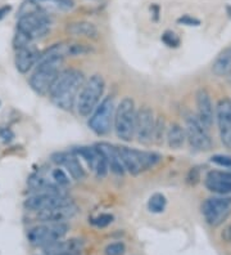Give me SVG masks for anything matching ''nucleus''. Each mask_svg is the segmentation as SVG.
Wrapping results in <instances>:
<instances>
[{"label": "nucleus", "mask_w": 231, "mask_h": 255, "mask_svg": "<svg viewBox=\"0 0 231 255\" xmlns=\"http://www.w3.org/2000/svg\"><path fill=\"white\" fill-rule=\"evenodd\" d=\"M67 231L68 226L66 223H45L31 228L27 232V240L31 245L44 248L63 239Z\"/></svg>", "instance_id": "obj_5"}, {"label": "nucleus", "mask_w": 231, "mask_h": 255, "mask_svg": "<svg viewBox=\"0 0 231 255\" xmlns=\"http://www.w3.org/2000/svg\"><path fill=\"white\" fill-rule=\"evenodd\" d=\"M197 110H198V119L199 122L204 125L206 129L212 127L213 124V105L211 101L210 93L207 89L200 88L197 92Z\"/></svg>", "instance_id": "obj_16"}, {"label": "nucleus", "mask_w": 231, "mask_h": 255, "mask_svg": "<svg viewBox=\"0 0 231 255\" xmlns=\"http://www.w3.org/2000/svg\"><path fill=\"white\" fill-rule=\"evenodd\" d=\"M186 138L191 146L199 151H210L212 148V140L207 133V129L199 122V119L193 115L186 116Z\"/></svg>", "instance_id": "obj_9"}, {"label": "nucleus", "mask_w": 231, "mask_h": 255, "mask_svg": "<svg viewBox=\"0 0 231 255\" xmlns=\"http://www.w3.org/2000/svg\"><path fill=\"white\" fill-rule=\"evenodd\" d=\"M114 101L112 97H105L94 110L89 119V128L98 135L109 133L114 120Z\"/></svg>", "instance_id": "obj_6"}, {"label": "nucleus", "mask_w": 231, "mask_h": 255, "mask_svg": "<svg viewBox=\"0 0 231 255\" xmlns=\"http://www.w3.org/2000/svg\"><path fill=\"white\" fill-rule=\"evenodd\" d=\"M222 239L225 240L226 243H231V223L222 231Z\"/></svg>", "instance_id": "obj_35"}, {"label": "nucleus", "mask_w": 231, "mask_h": 255, "mask_svg": "<svg viewBox=\"0 0 231 255\" xmlns=\"http://www.w3.org/2000/svg\"><path fill=\"white\" fill-rule=\"evenodd\" d=\"M50 21L49 16H46L45 13L37 10L35 13H31L27 16H23L18 19L17 30L27 35L31 40L41 37L50 30Z\"/></svg>", "instance_id": "obj_8"}, {"label": "nucleus", "mask_w": 231, "mask_h": 255, "mask_svg": "<svg viewBox=\"0 0 231 255\" xmlns=\"http://www.w3.org/2000/svg\"><path fill=\"white\" fill-rule=\"evenodd\" d=\"M0 135H1V138H3L4 140H10V139H12L13 134L10 133L9 130H6V129H3V130L0 131Z\"/></svg>", "instance_id": "obj_36"}, {"label": "nucleus", "mask_w": 231, "mask_h": 255, "mask_svg": "<svg viewBox=\"0 0 231 255\" xmlns=\"http://www.w3.org/2000/svg\"><path fill=\"white\" fill-rule=\"evenodd\" d=\"M162 41L166 44L167 47L171 48H176L179 47L180 44V39L179 36L172 31H166L163 35H162Z\"/></svg>", "instance_id": "obj_27"}, {"label": "nucleus", "mask_w": 231, "mask_h": 255, "mask_svg": "<svg viewBox=\"0 0 231 255\" xmlns=\"http://www.w3.org/2000/svg\"><path fill=\"white\" fill-rule=\"evenodd\" d=\"M76 153L86 161L89 168L95 173L96 177L104 178L107 175L109 166H108V162L105 160V156L98 148V146L78 147V148H76Z\"/></svg>", "instance_id": "obj_13"}, {"label": "nucleus", "mask_w": 231, "mask_h": 255, "mask_svg": "<svg viewBox=\"0 0 231 255\" xmlns=\"http://www.w3.org/2000/svg\"><path fill=\"white\" fill-rule=\"evenodd\" d=\"M125 245L122 243H113V244H109V245L105 248L104 253L105 255H123L125 254Z\"/></svg>", "instance_id": "obj_29"}, {"label": "nucleus", "mask_w": 231, "mask_h": 255, "mask_svg": "<svg viewBox=\"0 0 231 255\" xmlns=\"http://www.w3.org/2000/svg\"><path fill=\"white\" fill-rule=\"evenodd\" d=\"M185 138H186V131L179 124H171L167 131V142L169 148H181L185 143Z\"/></svg>", "instance_id": "obj_22"}, {"label": "nucleus", "mask_w": 231, "mask_h": 255, "mask_svg": "<svg viewBox=\"0 0 231 255\" xmlns=\"http://www.w3.org/2000/svg\"><path fill=\"white\" fill-rule=\"evenodd\" d=\"M206 187L211 192L219 193V195H228V193H231V181L206 178Z\"/></svg>", "instance_id": "obj_23"}, {"label": "nucleus", "mask_w": 231, "mask_h": 255, "mask_svg": "<svg viewBox=\"0 0 231 255\" xmlns=\"http://www.w3.org/2000/svg\"><path fill=\"white\" fill-rule=\"evenodd\" d=\"M177 23L180 25H185V26H199L200 25V21L198 18H194V17L191 16H182L177 19Z\"/></svg>", "instance_id": "obj_32"}, {"label": "nucleus", "mask_w": 231, "mask_h": 255, "mask_svg": "<svg viewBox=\"0 0 231 255\" xmlns=\"http://www.w3.org/2000/svg\"><path fill=\"white\" fill-rule=\"evenodd\" d=\"M68 202H72L68 200L65 195H57V193H36L34 196L28 197L25 201V208L32 212H44L49 209L57 208V206L65 205Z\"/></svg>", "instance_id": "obj_12"}, {"label": "nucleus", "mask_w": 231, "mask_h": 255, "mask_svg": "<svg viewBox=\"0 0 231 255\" xmlns=\"http://www.w3.org/2000/svg\"><path fill=\"white\" fill-rule=\"evenodd\" d=\"M54 1L57 3V5L63 8V9H71L75 6L74 0H54Z\"/></svg>", "instance_id": "obj_34"}, {"label": "nucleus", "mask_w": 231, "mask_h": 255, "mask_svg": "<svg viewBox=\"0 0 231 255\" xmlns=\"http://www.w3.org/2000/svg\"><path fill=\"white\" fill-rule=\"evenodd\" d=\"M213 74L217 76H225L231 72V47L222 50L212 65Z\"/></svg>", "instance_id": "obj_21"}, {"label": "nucleus", "mask_w": 231, "mask_h": 255, "mask_svg": "<svg viewBox=\"0 0 231 255\" xmlns=\"http://www.w3.org/2000/svg\"><path fill=\"white\" fill-rule=\"evenodd\" d=\"M138 111L133 98H123L114 112V131L120 139L130 142L135 137Z\"/></svg>", "instance_id": "obj_2"}, {"label": "nucleus", "mask_w": 231, "mask_h": 255, "mask_svg": "<svg viewBox=\"0 0 231 255\" xmlns=\"http://www.w3.org/2000/svg\"><path fill=\"white\" fill-rule=\"evenodd\" d=\"M105 81L102 75H92L85 81L77 98V111L83 118L91 116L94 110L98 107L100 98L104 94Z\"/></svg>", "instance_id": "obj_3"}, {"label": "nucleus", "mask_w": 231, "mask_h": 255, "mask_svg": "<svg viewBox=\"0 0 231 255\" xmlns=\"http://www.w3.org/2000/svg\"><path fill=\"white\" fill-rule=\"evenodd\" d=\"M66 31L74 36L87 37V39H98L99 30L94 23L87 21H76L68 23Z\"/></svg>", "instance_id": "obj_20"}, {"label": "nucleus", "mask_w": 231, "mask_h": 255, "mask_svg": "<svg viewBox=\"0 0 231 255\" xmlns=\"http://www.w3.org/2000/svg\"><path fill=\"white\" fill-rule=\"evenodd\" d=\"M37 10H40V6L37 5L36 3H34V1H30V0H28V1H25V3L22 4L18 16H19V18H21V17L27 16V14L35 13V12H37Z\"/></svg>", "instance_id": "obj_26"}, {"label": "nucleus", "mask_w": 231, "mask_h": 255, "mask_svg": "<svg viewBox=\"0 0 231 255\" xmlns=\"http://www.w3.org/2000/svg\"><path fill=\"white\" fill-rule=\"evenodd\" d=\"M98 148L103 152V155L105 156V160L108 162V166L111 169L112 173L117 175H123L125 171H126V168L123 165L122 157H121L120 149L118 147H114L109 143H105V142H102V143L96 144Z\"/></svg>", "instance_id": "obj_19"}, {"label": "nucleus", "mask_w": 231, "mask_h": 255, "mask_svg": "<svg viewBox=\"0 0 231 255\" xmlns=\"http://www.w3.org/2000/svg\"><path fill=\"white\" fill-rule=\"evenodd\" d=\"M231 212V199L229 197H211L202 204V214L212 227H219L228 219Z\"/></svg>", "instance_id": "obj_7"}, {"label": "nucleus", "mask_w": 231, "mask_h": 255, "mask_svg": "<svg viewBox=\"0 0 231 255\" xmlns=\"http://www.w3.org/2000/svg\"><path fill=\"white\" fill-rule=\"evenodd\" d=\"M199 170L197 168H191L188 173V177H186V182L191 186H195L199 182Z\"/></svg>", "instance_id": "obj_33"}, {"label": "nucleus", "mask_w": 231, "mask_h": 255, "mask_svg": "<svg viewBox=\"0 0 231 255\" xmlns=\"http://www.w3.org/2000/svg\"><path fill=\"white\" fill-rule=\"evenodd\" d=\"M53 161L58 165H63L75 181H82L85 178V170L77 160L76 155L72 152H59L53 155Z\"/></svg>", "instance_id": "obj_17"}, {"label": "nucleus", "mask_w": 231, "mask_h": 255, "mask_svg": "<svg viewBox=\"0 0 231 255\" xmlns=\"http://www.w3.org/2000/svg\"><path fill=\"white\" fill-rule=\"evenodd\" d=\"M10 10V6L9 5H4V6H0V19L4 18L5 14H8V12Z\"/></svg>", "instance_id": "obj_37"}, {"label": "nucleus", "mask_w": 231, "mask_h": 255, "mask_svg": "<svg viewBox=\"0 0 231 255\" xmlns=\"http://www.w3.org/2000/svg\"><path fill=\"white\" fill-rule=\"evenodd\" d=\"M83 248V241L78 239L66 240V241H57L50 245L41 248L39 255H78Z\"/></svg>", "instance_id": "obj_15"}, {"label": "nucleus", "mask_w": 231, "mask_h": 255, "mask_svg": "<svg viewBox=\"0 0 231 255\" xmlns=\"http://www.w3.org/2000/svg\"><path fill=\"white\" fill-rule=\"evenodd\" d=\"M166 205L167 200L162 193H154L148 201V209L152 213H155V214L163 212L164 209H166Z\"/></svg>", "instance_id": "obj_24"}, {"label": "nucleus", "mask_w": 231, "mask_h": 255, "mask_svg": "<svg viewBox=\"0 0 231 255\" xmlns=\"http://www.w3.org/2000/svg\"><path fill=\"white\" fill-rule=\"evenodd\" d=\"M53 175V179H54V182H56L58 186H68L70 184V178H68V175L66 174V171L63 170V169H54L52 173Z\"/></svg>", "instance_id": "obj_25"}, {"label": "nucleus", "mask_w": 231, "mask_h": 255, "mask_svg": "<svg viewBox=\"0 0 231 255\" xmlns=\"http://www.w3.org/2000/svg\"><path fill=\"white\" fill-rule=\"evenodd\" d=\"M207 178H211V179H224V181H231V171L212 170L207 174Z\"/></svg>", "instance_id": "obj_31"}, {"label": "nucleus", "mask_w": 231, "mask_h": 255, "mask_svg": "<svg viewBox=\"0 0 231 255\" xmlns=\"http://www.w3.org/2000/svg\"><path fill=\"white\" fill-rule=\"evenodd\" d=\"M155 124L157 122L154 119V112L151 107L144 106L139 110L138 118H136L135 135L140 143L149 144L153 140Z\"/></svg>", "instance_id": "obj_10"}, {"label": "nucleus", "mask_w": 231, "mask_h": 255, "mask_svg": "<svg viewBox=\"0 0 231 255\" xmlns=\"http://www.w3.org/2000/svg\"><path fill=\"white\" fill-rule=\"evenodd\" d=\"M113 222V215L111 214H100L96 218L91 219V223L99 228H104Z\"/></svg>", "instance_id": "obj_28"}, {"label": "nucleus", "mask_w": 231, "mask_h": 255, "mask_svg": "<svg viewBox=\"0 0 231 255\" xmlns=\"http://www.w3.org/2000/svg\"><path fill=\"white\" fill-rule=\"evenodd\" d=\"M216 119L222 144L231 149V100L224 98L217 103Z\"/></svg>", "instance_id": "obj_11"}, {"label": "nucleus", "mask_w": 231, "mask_h": 255, "mask_svg": "<svg viewBox=\"0 0 231 255\" xmlns=\"http://www.w3.org/2000/svg\"><path fill=\"white\" fill-rule=\"evenodd\" d=\"M77 213H78V208L74 202H68L65 205L40 212L37 214V218L44 223H65L66 221L74 218Z\"/></svg>", "instance_id": "obj_14"}, {"label": "nucleus", "mask_w": 231, "mask_h": 255, "mask_svg": "<svg viewBox=\"0 0 231 255\" xmlns=\"http://www.w3.org/2000/svg\"><path fill=\"white\" fill-rule=\"evenodd\" d=\"M41 58L40 52L32 45H27L21 49H17L15 53V67L22 74L30 71L32 66L36 65Z\"/></svg>", "instance_id": "obj_18"}, {"label": "nucleus", "mask_w": 231, "mask_h": 255, "mask_svg": "<svg viewBox=\"0 0 231 255\" xmlns=\"http://www.w3.org/2000/svg\"><path fill=\"white\" fill-rule=\"evenodd\" d=\"M211 161L215 162L219 166H224V168H231V156L228 155H215L211 157Z\"/></svg>", "instance_id": "obj_30"}, {"label": "nucleus", "mask_w": 231, "mask_h": 255, "mask_svg": "<svg viewBox=\"0 0 231 255\" xmlns=\"http://www.w3.org/2000/svg\"><path fill=\"white\" fill-rule=\"evenodd\" d=\"M118 149H120L125 168L133 175H138L142 171L153 168L162 159L160 155L155 152L139 151V149L129 148V147H118Z\"/></svg>", "instance_id": "obj_4"}, {"label": "nucleus", "mask_w": 231, "mask_h": 255, "mask_svg": "<svg viewBox=\"0 0 231 255\" xmlns=\"http://www.w3.org/2000/svg\"><path fill=\"white\" fill-rule=\"evenodd\" d=\"M83 84H85V76L80 70H65L59 74L50 89V100L59 109L71 111Z\"/></svg>", "instance_id": "obj_1"}]
</instances>
